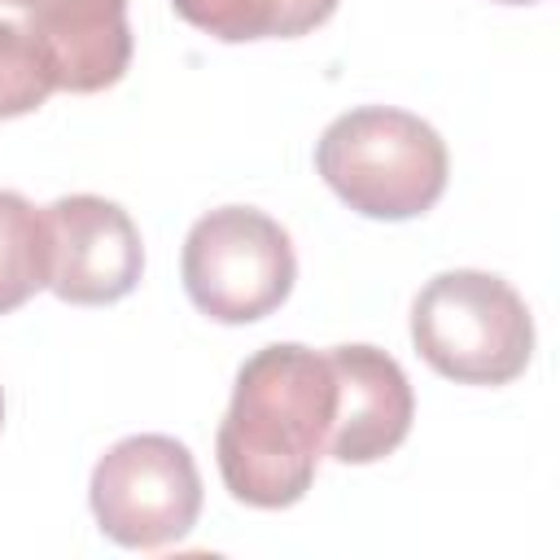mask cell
Here are the masks:
<instances>
[{"mask_svg":"<svg viewBox=\"0 0 560 560\" xmlns=\"http://www.w3.org/2000/svg\"><path fill=\"white\" fill-rule=\"evenodd\" d=\"M332 368L328 354L276 341L254 350L232 385V402L214 433L219 477L245 508H293L328 451L332 429Z\"/></svg>","mask_w":560,"mask_h":560,"instance_id":"cell-1","label":"cell"},{"mask_svg":"<svg viewBox=\"0 0 560 560\" xmlns=\"http://www.w3.org/2000/svg\"><path fill=\"white\" fill-rule=\"evenodd\" d=\"M315 171L363 219L402 223L446 192V140L407 109L359 105L332 118L315 144Z\"/></svg>","mask_w":560,"mask_h":560,"instance_id":"cell-2","label":"cell"},{"mask_svg":"<svg viewBox=\"0 0 560 560\" xmlns=\"http://www.w3.org/2000/svg\"><path fill=\"white\" fill-rule=\"evenodd\" d=\"M411 341L455 385H508L534 359V315L503 276L459 267L416 293Z\"/></svg>","mask_w":560,"mask_h":560,"instance_id":"cell-3","label":"cell"},{"mask_svg":"<svg viewBox=\"0 0 560 560\" xmlns=\"http://www.w3.org/2000/svg\"><path fill=\"white\" fill-rule=\"evenodd\" d=\"M188 302L214 324H254L284 306L298 280L289 232L254 206H219L184 236Z\"/></svg>","mask_w":560,"mask_h":560,"instance_id":"cell-4","label":"cell"},{"mask_svg":"<svg viewBox=\"0 0 560 560\" xmlns=\"http://www.w3.org/2000/svg\"><path fill=\"white\" fill-rule=\"evenodd\" d=\"M88 503L101 534L118 547L162 551L197 525L201 472L184 442L166 433H131L96 459Z\"/></svg>","mask_w":560,"mask_h":560,"instance_id":"cell-5","label":"cell"},{"mask_svg":"<svg viewBox=\"0 0 560 560\" xmlns=\"http://www.w3.org/2000/svg\"><path fill=\"white\" fill-rule=\"evenodd\" d=\"M52 236L48 289L70 306H109L144 276V245L131 214L96 192H70L44 206Z\"/></svg>","mask_w":560,"mask_h":560,"instance_id":"cell-6","label":"cell"},{"mask_svg":"<svg viewBox=\"0 0 560 560\" xmlns=\"http://www.w3.org/2000/svg\"><path fill=\"white\" fill-rule=\"evenodd\" d=\"M324 354L337 385L324 455H332L337 464H376L398 451L416 420V394L398 359L363 341L332 346Z\"/></svg>","mask_w":560,"mask_h":560,"instance_id":"cell-7","label":"cell"},{"mask_svg":"<svg viewBox=\"0 0 560 560\" xmlns=\"http://www.w3.org/2000/svg\"><path fill=\"white\" fill-rule=\"evenodd\" d=\"M26 13L57 92H105L131 66L127 0H0Z\"/></svg>","mask_w":560,"mask_h":560,"instance_id":"cell-8","label":"cell"},{"mask_svg":"<svg viewBox=\"0 0 560 560\" xmlns=\"http://www.w3.org/2000/svg\"><path fill=\"white\" fill-rule=\"evenodd\" d=\"M171 9L223 44L298 39L337 13V0H171Z\"/></svg>","mask_w":560,"mask_h":560,"instance_id":"cell-9","label":"cell"},{"mask_svg":"<svg viewBox=\"0 0 560 560\" xmlns=\"http://www.w3.org/2000/svg\"><path fill=\"white\" fill-rule=\"evenodd\" d=\"M52 276L48 214L22 192L0 188V315L26 306Z\"/></svg>","mask_w":560,"mask_h":560,"instance_id":"cell-10","label":"cell"},{"mask_svg":"<svg viewBox=\"0 0 560 560\" xmlns=\"http://www.w3.org/2000/svg\"><path fill=\"white\" fill-rule=\"evenodd\" d=\"M57 92L39 44L22 22H0V122L35 114Z\"/></svg>","mask_w":560,"mask_h":560,"instance_id":"cell-11","label":"cell"},{"mask_svg":"<svg viewBox=\"0 0 560 560\" xmlns=\"http://www.w3.org/2000/svg\"><path fill=\"white\" fill-rule=\"evenodd\" d=\"M494 4H534V0H494Z\"/></svg>","mask_w":560,"mask_h":560,"instance_id":"cell-12","label":"cell"},{"mask_svg":"<svg viewBox=\"0 0 560 560\" xmlns=\"http://www.w3.org/2000/svg\"><path fill=\"white\" fill-rule=\"evenodd\" d=\"M0 424H4V394H0Z\"/></svg>","mask_w":560,"mask_h":560,"instance_id":"cell-13","label":"cell"}]
</instances>
